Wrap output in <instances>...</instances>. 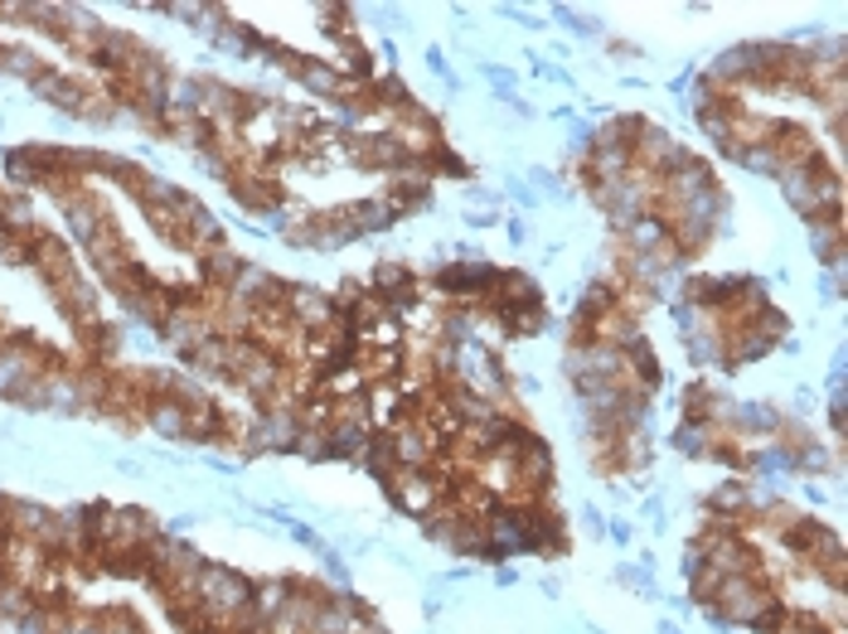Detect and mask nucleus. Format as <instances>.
Wrapping results in <instances>:
<instances>
[{
    "label": "nucleus",
    "instance_id": "obj_1",
    "mask_svg": "<svg viewBox=\"0 0 848 634\" xmlns=\"http://www.w3.org/2000/svg\"><path fill=\"white\" fill-rule=\"evenodd\" d=\"M195 601L213 615V625L223 630V620L233 615V610H243L253 601V582H247L243 572L223 567V562H204L199 576H195Z\"/></svg>",
    "mask_w": 848,
    "mask_h": 634
},
{
    "label": "nucleus",
    "instance_id": "obj_2",
    "mask_svg": "<svg viewBox=\"0 0 848 634\" xmlns=\"http://www.w3.org/2000/svg\"><path fill=\"white\" fill-rule=\"evenodd\" d=\"M146 426L161 441H189V407L179 398H151L146 407Z\"/></svg>",
    "mask_w": 848,
    "mask_h": 634
},
{
    "label": "nucleus",
    "instance_id": "obj_3",
    "mask_svg": "<svg viewBox=\"0 0 848 634\" xmlns=\"http://www.w3.org/2000/svg\"><path fill=\"white\" fill-rule=\"evenodd\" d=\"M287 305H291V315L305 325H335V305L321 296L315 286H291L287 291Z\"/></svg>",
    "mask_w": 848,
    "mask_h": 634
},
{
    "label": "nucleus",
    "instance_id": "obj_4",
    "mask_svg": "<svg viewBox=\"0 0 848 634\" xmlns=\"http://www.w3.org/2000/svg\"><path fill=\"white\" fill-rule=\"evenodd\" d=\"M237 267H243V257L233 253V247H204L199 253V277L209 281V286H229V281L237 277Z\"/></svg>",
    "mask_w": 848,
    "mask_h": 634
},
{
    "label": "nucleus",
    "instance_id": "obj_5",
    "mask_svg": "<svg viewBox=\"0 0 848 634\" xmlns=\"http://www.w3.org/2000/svg\"><path fill=\"white\" fill-rule=\"evenodd\" d=\"M393 490H398V504L407 508V514H422V508L432 504V484H427L422 474H398Z\"/></svg>",
    "mask_w": 848,
    "mask_h": 634
},
{
    "label": "nucleus",
    "instance_id": "obj_6",
    "mask_svg": "<svg viewBox=\"0 0 848 634\" xmlns=\"http://www.w3.org/2000/svg\"><path fill=\"white\" fill-rule=\"evenodd\" d=\"M732 422H737V426H756V432H776L780 412H776V407H766V402H737V407H732Z\"/></svg>",
    "mask_w": 848,
    "mask_h": 634
},
{
    "label": "nucleus",
    "instance_id": "obj_7",
    "mask_svg": "<svg viewBox=\"0 0 848 634\" xmlns=\"http://www.w3.org/2000/svg\"><path fill=\"white\" fill-rule=\"evenodd\" d=\"M776 349V330H762V334H742L737 344H732V364H756V359H766Z\"/></svg>",
    "mask_w": 848,
    "mask_h": 634
},
{
    "label": "nucleus",
    "instance_id": "obj_8",
    "mask_svg": "<svg viewBox=\"0 0 848 634\" xmlns=\"http://www.w3.org/2000/svg\"><path fill=\"white\" fill-rule=\"evenodd\" d=\"M708 436H712L708 422H688V426H678L674 446L684 450V456H704V450H708Z\"/></svg>",
    "mask_w": 848,
    "mask_h": 634
},
{
    "label": "nucleus",
    "instance_id": "obj_9",
    "mask_svg": "<svg viewBox=\"0 0 848 634\" xmlns=\"http://www.w3.org/2000/svg\"><path fill=\"white\" fill-rule=\"evenodd\" d=\"M688 354H694V364H704V368H712V364H722V354H728V349H722V339L718 334H698V339H688Z\"/></svg>",
    "mask_w": 848,
    "mask_h": 634
},
{
    "label": "nucleus",
    "instance_id": "obj_10",
    "mask_svg": "<svg viewBox=\"0 0 848 634\" xmlns=\"http://www.w3.org/2000/svg\"><path fill=\"white\" fill-rule=\"evenodd\" d=\"M297 78L311 93H339V73H330V68H321V63H301Z\"/></svg>",
    "mask_w": 848,
    "mask_h": 634
},
{
    "label": "nucleus",
    "instance_id": "obj_11",
    "mask_svg": "<svg viewBox=\"0 0 848 634\" xmlns=\"http://www.w3.org/2000/svg\"><path fill=\"white\" fill-rule=\"evenodd\" d=\"M54 634H102V615H59Z\"/></svg>",
    "mask_w": 848,
    "mask_h": 634
},
{
    "label": "nucleus",
    "instance_id": "obj_12",
    "mask_svg": "<svg viewBox=\"0 0 848 634\" xmlns=\"http://www.w3.org/2000/svg\"><path fill=\"white\" fill-rule=\"evenodd\" d=\"M291 538H297V542H305V548H321V538H315V533H311V528H301V524H297V528H291ZM321 552H325V548H321Z\"/></svg>",
    "mask_w": 848,
    "mask_h": 634
},
{
    "label": "nucleus",
    "instance_id": "obj_13",
    "mask_svg": "<svg viewBox=\"0 0 848 634\" xmlns=\"http://www.w3.org/2000/svg\"><path fill=\"white\" fill-rule=\"evenodd\" d=\"M660 634H678V630H674V625H664V630H660Z\"/></svg>",
    "mask_w": 848,
    "mask_h": 634
}]
</instances>
